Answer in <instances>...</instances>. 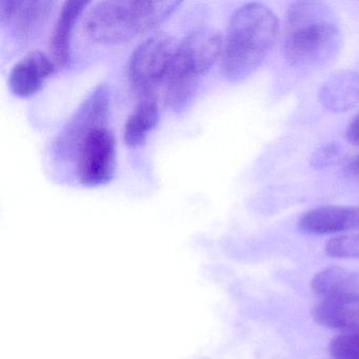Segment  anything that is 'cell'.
<instances>
[{
    "label": "cell",
    "mask_w": 359,
    "mask_h": 359,
    "mask_svg": "<svg viewBox=\"0 0 359 359\" xmlns=\"http://www.w3.org/2000/svg\"><path fill=\"white\" fill-rule=\"evenodd\" d=\"M279 33L274 12L258 3L238 8L229 22L222 53V74L231 83L251 76L266 60Z\"/></svg>",
    "instance_id": "cell-1"
},
{
    "label": "cell",
    "mask_w": 359,
    "mask_h": 359,
    "mask_svg": "<svg viewBox=\"0 0 359 359\" xmlns=\"http://www.w3.org/2000/svg\"><path fill=\"white\" fill-rule=\"evenodd\" d=\"M342 34L331 8L318 1L292 4L285 14L283 50L292 66L318 67L339 53Z\"/></svg>",
    "instance_id": "cell-2"
},
{
    "label": "cell",
    "mask_w": 359,
    "mask_h": 359,
    "mask_svg": "<svg viewBox=\"0 0 359 359\" xmlns=\"http://www.w3.org/2000/svg\"><path fill=\"white\" fill-rule=\"evenodd\" d=\"M180 1H100L93 6L85 29L92 41L106 45L126 43L167 20Z\"/></svg>",
    "instance_id": "cell-3"
},
{
    "label": "cell",
    "mask_w": 359,
    "mask_h": 359,
    "mask_svg": "<svg viewBox=\"0 0 359 359\" xmlns=\"http://www.w3.org/2000/svg\"><path fill=\"white\" fill-rule=\"evenodd\" d=\"M110 110V92L106 85H100L75 111L53 144L56 156L62 161H76L85 140L100 128L106 127Z\"/></svg>",
    "instance_id": "cell-4"
},
{
    "label": "cell",
    "mask_w": 359,
    "mask_h": 359,
    "mask_svg": "<svg viewBox=\"0 0 359 359\" xmlns=\"http://www.w3.org/2000/svg\"><path fill=\"white\" fill-rule=\"evenodd\" d=\"M178 43L167 35H156L140 43L130 57L129 77L136 91L148 94L165 81Z\"/></svg>",
    "instance_id": "cell-5"
},
{
    "label": "cell",
    "mask_w": 359,
    "mask_h": 359,
    "mask_svg": "<svg viewBox=\"0 0 359 359\" xmlns=\"http://www.w3.org/2000/svg\"><path fill=\"white\" fill-rule=\"evenodd\" d=\"M224 39L215 29L201 27L189 33L177 46L168 74L201 81L222 56Z\"/></svg>",
    "instance_id": "cell-6"
},
{
    "label": "cell",
    "mask_w": 359,
    "mask_h": 359,
    "mask_svg": "<svg viewBox=\"0 0 359 359\" xmlns=\"http://www.w3.org/2000/svg\"><path fill=\"white\" fill-rule=\"evenodd\" d=\"M79 182L88 188L106 186L116 170V144L106 127L94 131L83 142L77 155Z\"/></svg>",
    "instance_id": "cell-7"
},
{
    "label": "cell",
    "mask_w": 359,
    "mask_h": 359,
    "mask_svg": "<svg viewBox=\"0 0 359 359\" xmlns=\"http://www.w3.org/2000/svg\"><path fill=\"white\" fill-rule=\"evenodd\" d=\"M55 71V62L43 52L27 54L12 69L9 88L18 97L35 95Z\"/></svg>",
    "instance_id": "cell-8"
},
{
    "label": "cell",
    "mask_w": 359,
    "mask_h": 359,
    "mask_svg": "<svg viewBox=\"0 0 359 359\" xmlns=\"http://www.w3.org/2000/svg\"><path fill=\"white\" fill-rule=\"evenodd\" d=\"M300 230L308 234H334L359 228V207L327 205L306 212L299 220Z\"/></svg>",
    "instance_id": "cell-9"
},
{
    "label": "cell",
    "mask_w": 359,
    "mask_h": 359,
    "mask_svg": "<svg viewBox=\"0 0 359 359\" xmlns=\"http://www.w3.org/2000/svg\"><path fill=\"white\" fill-rule=\"evenodd\" d=\"M319 100L327 110L346 112L359 104V75L340 71L331 75L319 90Z\"/></svg>",
    "instance_id": "cell-10"
},
{
    "label": "cell",
    "mask_w": 359,
    "mask_h": 359,
    "mask_svg": "<svg viewBox=\"0 0 359 359\" xmlns=\"http://www.w3.org/2000/svg\"><path fill=\"white\" fill-rule=\"evenodd\" d=\"M88 4V1L83 0H72L65 3L60 10L50 39V52L53 62L58 66L67 67L70 65L73 29Z\"/></svg>",
    "instance_id": "cell-11"
},
{
    "label": "cell",
    "mask_w": 359,
    "mask_h": 359,
    "mask_svg": "<svg viewBox=\"0 0 359 359\" xmlns=\"http://www.w3.org/2000/svg\"><path fill=\"white\" fill-rule=\"evenodd\" d=\"M313 318L323 327L359 330V295L325 299L313 308Z\"/></svg>",
    "instance_id": "cell-12"
},
{
    "label": "cell",
    "mask_w": 359,
    "mask_h": 359,
    "mask_svg": "<svg viewBox=\"0 0 359 359\" xmlns=\"http://www.w3.org/2000/svg\"><path fill=\"white\" fill-rule=\"evenodd\" d=\"M53 6V1L18 0L15 11L8 26L11 25L13 34L20 41L32 39L47 22Z\"/></svg>",
    "instance_id": "cell-13"
},
{
    "label": "cell",
    "mask_w": 359,
    "mask_h": 359,
    "mask_svg": "<svg viewBox=\"0 0 359 359\" xmlns=\"http://www.w3.org/2000/svg\"><path fill=\"white\" fill-rule=\"evenodd\" d=\"M311 287L323 300L359 295V273L342 268H327L313 277Z\"/></svg>",
    "instance_id": "cell-14"
},
{
    "label": "cell",
    "mask_w": 359,
    "mask_h": 359,
    "mask_svg": "<svg viewBox=\"0 0 359 359\" xmlns=\"http://www.w3.org/2000/svg\"><path fill=\"white\" fill-rule=\"evenodd\" d=\"M159 121V110L155 100H142L126 121L123 140L131 149L144 146L151 132Z\"/></svg>",
    "instance_id": "cell-15"
},
{
    "label": "cell",
    "mask_w": 359,
    "mask_h": 359,
    "mask_svg": "<svg viewBox=\"0 0 359 359\" xmlns=\"http://www.w3.org/2000/svg\"><path fill=\"white\" fill-rule=\"evenodd\" d=\"M329 348L335 359H359V330L342 331L332 339Z\"/></svg>",
    "instance_id": "cell-16"
},
{
    "label": "cell",
    "mask_w": 359,
    "mask_h": 359,
    "mask_svg": "<svg viewBox=\"0 0 359 359\" xmlns=\"http://www.w3.org/2000/svg\"><path fill=\"white\" fill-rule=\"evenodd\" d=\"M327 255L342 259H359V233L339 235L327 241Z\"/></svg>",
    "instance_id": "cell-17"
},
{
    "label": "cell",
    "mask_w": 359,
    "mask_h": 359,
    "mask_svg": "<svg viewBox=\"0 0 359 359\" xmlns=\"http://www.w3.org/2000/svg\"><path fill=\"white\" fill-rule=\"evenodd\" d=\"M342 157H344L342 147L337 142H331L315 151L311 158V165L316 169H323L339 163Z\"/></svg>",
    "instance_id": "cell-18"
},
{
    "label": "cell",
    "mask_w": 359,
    "mask_h": 359,
    "mask_svg": "<svg viewBox=\"0 0 359 359\" xmlns=\"http://www.w3.org/2000/svg\"><path fill=\"white\" fill-rule=\"evenodd\" d=\"M18 0H0V24L8 26L14 11Z\"/></svg>",
    "instance_id": "cell-19"
},
{
    "label": "cell",
    "mask_w": 359,
    "mask_h": 359,
    "mask_svg": "<svg viewBox=\"0 0 359 359\" xmlns=\"http://www.w3.org/2000/svg\"><path fill=\"white\" fill-rule=\"evenodd\" d=\"M346 138L354 144H359V114L351 121L346 130Z\"/></svg>",
    "instance_id": "cell-20"
},
{
    "label": "cell",
    "mask_w": 359,
    "mask_h": 359,
    "mask_svg": "<svg viewBox=\"0 0 359 359\" xmlns=\"http://www.w3.org/2000/svg\"><path fill=\"white\" fill-rule=\"evenodd\" d=\"M344 172L348 176H354V177H359V154L353 157L346 167H344Z\"/></svg>",
    "instance_id": "cell-21"
}]
</instances>
